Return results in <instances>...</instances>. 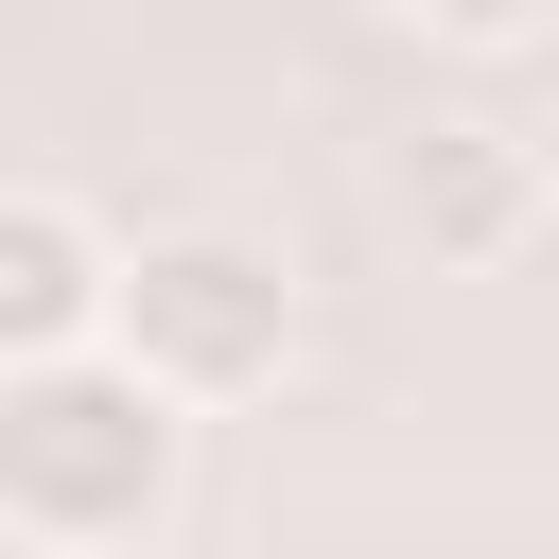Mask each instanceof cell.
<instances>
[{
    "instance_id": "obj_1",
    "label": "cell",
    "mask_w": 559,
    "mask_h": 559,
    "mask_svg": "<svg viewBox=\"0 0 559 559\" xmlns=\"http://www.w3.org/2000/svg\"><path fill=\"white\" fill-rule=\"evenodd\" d=\"M175 454H192V402L140 384L105 332L0 367V524L17 542H140L175 507Z\"/></svg>"
},
{
    "instance_id": "obj_3",
    "label": "cell",
    "mask_w": 559,
    "mask_h": 559,
    "mask_svg": "<svg viewBox=\"0 0 559 559\" xmlns=\"http://www.w3.org/2000/svg\"><path fill=\"white\" fill-rule=\"evenodd\" d=\"M384 210H402L419 262L489 280V262L542 245V140H507V122H419V140L384 157Z\"/></svg>"
},
{
    "instance_id": "obj_2",
    "label": "cell",
    "mask_w": 559,
    "mask_h": 559,
    "mask_svg": "<svg viewBox=\"0 0 559 559\" xmlns=\"http://www.w3.org/2000/svg\"><path fill=\"white\" fill-rule=\"evenodd\" d=\"M105 349L175 402H262L297 349V280L262 227H140L105 262Z\"/></svg>"
},
{
    "instance_id": "obj_5",
    "label": "cell",
    "mask_w": 559,
    "mask_h": 559,
    "mask_svg": "<svg viewBox=\"0 0 559 559\" xmlns=\"http://www.w3.org/2000/svg\"><path fill=\"white\" fill-rule=\"evenodd\" d=\"M402 35H437V52H524V35H559V0H384Z\"/></svg>"
},
{
    "instance_id": "obj_4",
    "label": "cell",
    "mask_w": 559,
    "mask_h": 559,
    "mask_svg": "<svg viewBox=\"0 0 559 559\" xmlns=\"http://www.w3.org/2000/svg\"><path fill=\"white\" fill-rule=\"evenodd\" d=\"M105 227L70 210V192H0V367H35V349H87L105 332Z\"/></svg>"
}]
</instances>
